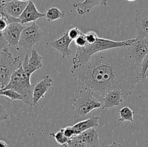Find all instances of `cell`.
Instances as JSON below:
<instances>
[{"label":"cell","instance_id":"8992f818","mask_svg":"<svg viewBox=\"0 0 148 147\" xmlns=\"http://www.w3.org/2000/svg\"><path fill=\"white\" fill-rule=\"evenodd\" d=\"M43 30L34 22L23 30L19 41V46L26 50H31L35 45L43 40Z\"/></svg>","mask_w":148,"mask_h":147},{"label":"cell","instance_id":"7a4b0ae2","mask_svg":"<svg viewBox=\"0 0 148 147\" xmlns=\"http://www.w3.org/2000/svg\"><path fill=\"white\" fill-rule=\"evenodd\" d=\"M135 38L136 37L123 41H116L98 36L92 43H87L84 47L77 48L75 56L72 59V67L71 69H76L84 66L89 61L92 56L100 52L118 48L129 47L134 43Z\"/></svg>","mask_w":148,"mask_h":147},{"label":"cell","instance_id":"d4e9b609","mask_svg":"<svg viewBox=\"0 0 148 147\" xmlns=\"http://www.w3.org/2000/svg\"><path fill=\"white\" fill-rule=\"evenodd\" d=\"M67 31L69 37H70L72 40H75V39L82 33L77 27H75V26L71 27V28L69 29V30H68Z\"/></svg>","mask_w":148,"mask_h":147},{"label":"cell","instance_id":"e0dca14e","mask_svg":"<svg viewBox=\"0 0 148 147\" xmlns=\"http://www.w3.org/2000/svg\"><path fill=\"white\" fill-rule=\"evenodd\" d=\"M108 0H84L82 2H74L72 6L79 15H85L90 12L94 7L106 6Z\"/></svg>","mask_w":148,"mask_h":147},{"label":"cell","instance_id":"d6986e66","mask_svg":"<svg viewBox=\"0 0 148 147\" xmlns=\"http://www.w3.org/2000/svg\"><path fill=\"white\" fill-rule=\"evenodd\" d=\"M65 16V11L61 10L58 7H51L47 10L46 13V20L49 22H51L56 21L57 20H60L62 19Z\"/></svg>","mask_w":148,"mask_h":147},{"label":"cell","instance_id":"5bb4252c","mask_svg":"<svg viewBox=\"0 0 148 147\" xmlns=\"http://www.w3.org/2000/svg\"><path fill=\"white\" fill-rule=\"evenodd\" d=\"M53 82V79L50 75H46L41 81L38 82L33 88V106L37 105L38 102L44 97L45 95L48 92Z\"/></svg>","mask_w":148,"mask_h":147},{"label":"cell","instance_id":"ffe728a7","mask_svg":"<svg viewBox=\"0 0 148 147\" xmlns=\"http://www.w3.org/2000/svg\"><path fill=\"white\" fill-rule=\"evenodd\" d=\"M50 136H51L52 138H54V140L56 141V142L58 144H59V145L64 147H67L71 141V139H69V138L64 135L63 128H61V129L59 130V131H57L56 133H51Z\"/></svg>","mask_w":148,"mask_h":147},{"label":"cell","instance_id":"cb8c5ba5","mask_svg":"<svg viewBox=\"0 0 148 147\" xmlns=\"http://www.w3.org/2000/svg\"><path fill=\"white\" fill-rule=\"evenodd\" d=\"M75 44L77 48H82L86 46L87 40L85 33H82L75 40Z\"/></svg>","mask_w":148,"mask_h":147},{"label":"cell","instance_id":"83f0119b","mask_svg":"<svg viewBox=\"0 0 148 147\" xmlns=\"http://www.w3.org/2000/svg\"><path fill=\"white\" fill-rule=\"evenodd\" d=\"M106 147H122V145L119 143L116 142V141H113L111 144L107 145Z\"/></svg>","mask_w":148,"mask_h":147},{"label":"cell","instance_id":"7c38bea8","mask_svg":"<svg viewBox=\"0 0 148 147\" xmlns=\"http://www.w3.org/2000/svg\"><path fill=\"white\" fill-rule=\"evenodd\" d=\"M72 41L73 40L69 37L68 35V31H66L62 37L53 41L49 42L47 45L59 51L62 54V58L64 59L72 55V50L69 48V46Z\"/></svg>","mask_w":148,"mask_h":147},{"label":"cell","instance_id":"ac0fdd59","mask_svg":"<svg viewBox=\"0 0 148 147\" xmlns=\"http://www.w3.org/2000/svg\"><path fill=\"white\" fill-rule=\"evenodd\" d=\"M99 118V116L92 115L88 119L76 122L75 125H73V127L75 130L77 135L87 130L95 128L99 126V122H98Z\"/></svg>","mask_w":148,"mask_h":147},{"label":"cell","instance_id":"f546056e","mask_svg":"<svg viewBox=\"0 0 148 147\" xmlns=\"http://www.w3.org/2000/svg\"><path fill=\"white\" fill-rule=\"evenodd\" d=\"M12 1H14V0H1V4H4V3L10 2Z\"/></svg>","mask_w":148,"mask_h":147},{"label":"cell","instance_id":"3957f363","mask_svg":"<svg viewBox=\"0 0 148 147\" xmlns=\"http://www.w3.org/2000/svg\"><path fill=\"white\" fill-rule=\"evenodd\" d=\"M101 108L102 103L95 97L92 91L82 86L80 89L77 90L72 104L75 122H79L92 110Z\"/></svg>","mask_w":148,"mask_h":147},{"label":"cell","instance_id":"2e32d148","mask_svg":"<svg viewBox=\"0 0 148 147\" xmlns=\"http://www.w3.org/2000/svg\"><path fill=\"white\" fill-rule=\"evenodd\" d=\"M124 95L121 90L114 89L107 92L103 98V105L102 109H109V108L118 107L124 101Z\"/></svg>","mask_w":148,"mask_h":147},{"label":"cell","instance_id":"30bf717a","mask_svg":"<svg viewBox=\"0 0 148 147\" xmlns=\"http://www.w3.org/2000/svg\"><path fill=\"white\" fill-rule=\"evenodd\" d=\"M23 69L28 74L32 75L34 72L43 67V57L38 53L36 49H32L31 56L25 55L22 63Z\"/></svg>","mask_w":148,"mask_h":147},{"label":"cell","instance_id":"4dcf8cb0","mask_svg":"<svg viewBox=\"0 0 148 147\" xmlns=\"http://www.w3.org/2000/svg\"><path fill=\"white\" fill-rule=\"evenodd\" d=\"M144 41H145V44L147 45V48H148V36H147V37H144Z\"/></svg>","mask_w":148,"mask_h":147},{"label":"cell","instance_id":"52a82bcc","mask_svg":"<svg viewBox=\"0 0 148 147\" xmlns=\"http://www.w3.org/2000/svg\"><path fill=\"white\" fill-rule=\"evenodd\" d=\"M67 147H101L95 128L87 130L71 139Z\"/></svg>","mask_w":148,"mask_h":147},{"label":"cell","instance_id":"9a60e30c","mask_svg":"<svg viewBox=\"0 0 148 147\" xmlns=\"http://www.w3.org/2000/svg\"><path fill=\"white\" fill-rule=\"evenodd\" d=\"M27 4L28 2H25V1L14 0V1H10V2L1 4L0 11L4 12L12 16V17H16V18H19L25 7H27Z\"/></svg>","mask_w":148,"mask_h":147},{"label":"cell","instance_id":"44dd1931","mask_svg":"<svg viewBox=\"0 0 148 147\" xmlns=\"http://www.w3.org/2000/svg\"><path fill=\"white\" fill-rule=\"evenodd\" d=\"M134 112L128 106L123 107L119 110V118L118 119L119 122H124L129 121L133 122L134 121Z\"/></svg>","mask_w":148,"mask_h":147},{"label":"cell","instance_id":"7402d4cb","mask_svg":"<svg viewBox=\"0 0 148 147\" xmlns=\"http://www.w3.org/2000/svg\"><path fill=\"white\" fill-rule=\"evenodd\" d=\"M0 95L12 101H23V95L13 89H0Z\"/></svg>","mask_w":148,"mask_h":147},{"label":"cell","instance_id":"277c9868","mask_svg":"<svg viewBox=\"0 0 148 147\" xmlns=\"http://www.w3.org/2000/svg\"><path fill=\"white\" fill-rule=\"evenodd\" d=\"M30 76L25 71L23 66H20L12 74L10 82L3 89H13L21 94L23 97V102L27 105L33 106V88L30 82Z\"/></svg>","mask_w":148,"mask_h":147},{"label":"cell","instance_id":"484cf974","mask_svg":"<svg viewBox=\"0 0 148 147\" xmlns=\"http://www.w3.org/2000/svg\"><path fill=\"white\" fill-rule=\"evenodd\" d=\"M63 131L64 135H66L69 139H72L74 137H75L77 135L73 125H72V126H66L65 127V128H63Z\"/></svg>","mask_w":148,"mask_h":147},{"label":"cell","instance_id":"5b68a950","mask_svg":"<svg viewBox=\"0 0 148 147\" xmlns=\"http://www.w3.org/2000/svg\"><path fill=\"white\" fill-rule=\"evenodd\" d=\"M19 56L10 53L7 46L1 45L0 50V89L10 82L12 74L22 66Z\"/></svg>","mask_w":148,"mask_h":147},{"label":"cell","instance_id":"ba28073f","mask_svg":"<svg viewBox=\"0 0 148 147\" xmlns=\"http://www.w3.org/2000/svg\"><path fill=\"white\" fill-rule=\"evenodd\" d=\"M25 27L24 24L20 22L10 23L4 31L1 32V35L4 37L9 46H19L21 34Z\"/></svg>","mask_w":148,"mask_h":147},{"label":"cell","instance_id":"f1b7e54d","mask_svg":"<svg viewBox=\"0 0 148 147\" xmlns=\"http://www.w3.org/2000/svg\"><path fill=\"white\" fill-rule=\"evenodd\" d=\"M0 147H9V146L6 141L1 140L0 141Z\"/></svg>","mask_w":148,"mask_h":147},{"label":"cell","instance_id":"6da1fadb","mask_svg":"<svg viewBox=\"0 0 148 147\" xmlns=\"http://www.w3.org/2000/svg\"><path fill=\"white\" fill-rule=\"evenodd\" d=\"M141 67L130 57L127 48H118L96 53L84 66L70 69L82 87L98 95L119 89L124 97L131 95L140 78Z\"/></svg>","mask_w":148,"mask_h":147},{"label":"cell","instance_id":"603a6c76","mask_svg":"<svg viewBox=\"0 0 148 147\" xmlns=\"http://www.w3.org/2000/svg\"><path fill=\"white\" fill-rule=\"evenodd\" d=\"M141 71H140V78L141 80L145 79L146 78V73L148 70V53L146 55L145 59H143V62L141 63Z\"/></svg>","mask_w":148,"mask_h":147},{"label":"cell","instance_id":"836d02e7","mask_svg":"<svg viewBox=\"0 0 148 147\" xmlns=\"http://www.w3.org/2000/svg\"><path fill=\"white\" fill-rule=\"evenodd\" d=\"M127 1H136V0H127Z\"/></svg>","mask_w":148,"mask_h":147},{"label":"cell","instance_id":"1f68e13d","mask_svg":"<svg viewBox=\"0 0 148 147\" xmlns=\"http://www.w3.org/2000/svg\"><path fill=\"white\" fill-rule=\"evenodd\" d=\"M18 1H25V2H29V1H33V0H18Z\"/></svg>","mask_w":148,"mask_h":147},{"label":"cell","instance_id":"9c48e42d","mask_svg":"<svg viewBox=\"0 0 148 147\" xmlns=\"http://www.w3.org/2000/svg\"><path fill=\"white\" fill-rule=\"evenodd\" d=\"M127 50L130 57L139 66H141L143 59L148 53V48L144 39L136 37L134 43L127 47Z\"/></svg>","mask_w":148,"mask_h":147},{"label":"cell","instance_id":"d6a6232c","mask_svg":"<svg viewBox=\"0 0 148 147\" xmlns=\"http://www.w3.org/2000/svg\"><path fill=\"white\" fill-rule=\"evenodd\" d=\"M146 78H148V70H147V73H146Z\"/></svg>","mask_w":148,"mask_h":147},{"label":"cell","instance_id":"8fae6325","mask_svg":"<svg viewBox=\"0 0 148 147\" xmlns=\"http://www.w3.org/2000/svg\"><path fill=\"white\" fill-rule=\"evenodd\" d=\"M134 24L137 37L144 38L148 36V9H136Z\"/></svg>","mask_w":148,"mask_h":147},{"label":"cell","instance_id":"4316f807","mask_svg":"<svg viewBox=\"0 0 148 147\" xmlns=\"http://www.w3.org/2000/svg\"><path fill=\"white\" fill-rule=\"evenodd\" d=\"M10 23L8 22L7 19L4 17V16L1 15L0 17V32H3L6 30Z\"/></svg>","mask_w":148,"mask_h":147},{"label":"cell","instance_id":"4fadbf2b","mask_svg":"<svg viewBox=\"0 0 148 147\" xmlns=\"http://www.w3.org/2000/svg\"><path fill=\"white\" fill-rule=\"evenodd\" d=\"M45 16L46 14L40 12L38 10L33 1H30L28 2L27 7H25L19 19L21 24H25L30 22H34L38 19L44 17Z\"/></svg>","mask_w":148,"mask_h":147}]
</instances>
